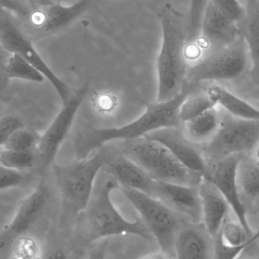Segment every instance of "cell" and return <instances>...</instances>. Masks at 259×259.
I'll list each match as a JSON object with an SVG mask.
<instances>
[{
  "mask_svg": "<svg viewBox=\"0 0 259 259\" xmlns=\"http://www.w3.org/2000/svg\"><path fill=\"white\" fill-rule=\"evenodd\" d=\"M32 4L28 0H1V9L10 12L15 17H20L27 12Z\"/></svg>",
  "mask_w": 259,
  "mask_h": 259,
  "instance_id": "d6a6232c",
  "label": "cell"
},
{
  "mask_svg": "<svg viewBox=\"0 0 259 259\" xmlns=\"http://www.w3.org/2000/svg\"><path fill=\"white\" fill-rule=\"evenodd\" d=\"M9 251V259H45L38 240L27 234L20 237Z\"/></svg>",
  "mask_w": 259,
  "mask_h": 259,
  "instance_id": "4316f807",
  "label": "cell"
},
{
  "mask_svg": "<svg viewBox=\"0 0 259 259\" xmlns=\"http://www.w3.org/2000/svg\"><path fill=\"white\" fill-rule=\"evenodd\" d=\"M255 241H251L240 246H231L222 240L220 234L214 238V259H237L248 246Z\"/></svg>",
  "mask_w": 259,
  "mask_h": 259,
  "instance_id": "f546056e",
  "label": "cell"
},
{
  "mask_svg": "<svg viewBox=\"0 0 259 259\" xmlns=\"http://www.w3.org/2000/svg\"><path fill=\"white\" fill-rule=\"evenodd\" d=\"M119 190L138 211L161 252L168 256L174 255L178 231L189 221L147 193L121 186Z\"/></svg>",
  "mask_w": 259,
  "mask_h": 259,
  "instance_id": "52a82bcc",
  "label": "cell"
},
{
  "mask_svg": "<svg viewBox=\"0 0 259 259\" xmlns=\"http://www.w3.org/2000/svg\"><path fill=\"white\" fill-rule=\"evenodd\" d=\"M2 86L9 79H21L33 83H43L46 77L34 67L17 54H11L1 48Z\"/></svg>",
  "mask_w": 259,
  "mask_h": 259,
  "instance_id": "603a6c76",
  "label": "cell"
},
{
  "mask_svg": "<svg viewBox=\"0 0 259 259\" xmlns=\"http://www.w3.org/2000/svg\"><path fill=\"white\" fill-rule=\"evenodd\" d=\"M30 171H21L2 166L0 167V190L3 191L8 189L19 187L30 180Z\"/></svg>",
  "mask_w": 259,
  "mask_h": 259,
  "instance_id": "f1b7e54d",
  "label": "cell"
},
{
  "mask_svg": "<svg viewBox=\"0 0 259 259\" xmlns=\"http://www.w3.org/2000/svg\"><path fill=\"white\" fill-rule=\"evenodd\" d=\"M28 1H29V2H30V3H32V4H33V5H36V4H35V3H33V0H28Z\"/></svg>",
  "mask_w": 259,
  "mask_h": 259,
  "instance_id": "ab89813d",
  "label": "cell"
},
{
  "mask_svg": "<svg viewBox=\"0 0 259 259\" xmlns=\"http://www.w3.org/2000/svg\"><path fill=\"white\" fill-rule=\"evenodd\" d=\"M109 145V156L103 171L114 178L121 187H129L152 195L155 181L128 158L118 145Z\"/></svg>",
  "mask_w": 259,
  "mask_h": 259,
  "instance_id": "2e32d148",
  "label": "cell"
},
{
  "mask_svg": "<svg viewBox=\"0 0 259 259\" xmlns=\"http://www.w3.org/2000/svg\"><path fill=\"white\" fill-rule=\"evenodd\" d=\"M216 106L210 96L199 88L190 93L182 103L179 114L181 121L183 123L197 118Z\"/></svg>",
  "mask_w": 259,
  "mask_h": 259,
  "instance_id": "cb8c5ba5",
  "label": "cell"
},
{
  "mask_svg": "<svg viewBox=\"0 0 259 259\" xmlns=\"http://www.w3.org/2000/svg\"><path fill=\"white\" fill-rule=\"evenodd\" d=\"M250 71L249 50L240 36L189 67L184 88L190 94L204 83H218L231 89L249 81Z\"/></svg>",
  "mask_w": 259,
  "mask_h": 259,
  "instance_id": "277c9868",
  "label": "cell"
},
{
  "mask_svg": "<svg viewBox=\"0 0 259 259\" xmlns=\"http://www.w3.org/2000/svg\"><path fill=\"white\" fill-rule=\"evenodd\" d=\"M202 199L203 222L212 238H215L225 221L230 217L231 209L225 196L211 181L204 178L199 187Z\"/></svg>",
  "mask_w": 259,
  "mask_h": 259,
  "instance_id": "ac0fdd59",
  "label": "cell"
},
{
  "mask_svg": "<svg viewBox=\"0 0 259 259\" xmlns=\"http://www.w3.org/2000/svg\"><path fill=\"white\" fill-rule=\"evenodd\" d=\"M50 198V187L45 181H41L33 191L21 201L12 220L1 230L2 252L9 250L20 237L26 235L47 208Z\"/></svg>",
  "mask_w": 259,
  "mask_h": 259,
  "instance_id": "7c38bea8",
  "label": "cell"
},
{
  "mask_svg": "<svg viewBox=\"0 0 259 259\" xmlns=\"http://www.w3.org/2000/svg\"><path fill=\"white\" fill-rule=\"evenodd\" d=\"M223 110L219 106L212 108L197 118L182 123L185 135L195 144L205 146L215 137L221 124Z\"/></svg>",
  "mask_w": 259,
  "mask_h": 259,
  "instance_id": "7402d4cb",
  "label": "cell"
},
{
  "mask_svg": "<svg viewBox=\"0 0 259 259\" xmlns=\"http://www.w3.org/2000/svg\"><path fill=\"white\" fill-rule=\"evenodd\" d=\"M223 110L218 132L202 146L208 166L236 155H252L259 144V121L237 118Z\"/></svg>",
  "mask_w": 259,
  "mask_h": 259,
  "instance_id": "ba28073f",
  "label": "cell"
},
{
  "mask_svg": "<svg viewBox=\"0 0 259 259\" xmlns=\"http://www.w3.org/2000/svg\"><path fill=\"white\" fill-rule=\"evenodd\" d=\"M0 164L2 166L21 171H30L38 164L36 149L27 151L1 149Z\"/></svg>",
  "mask_w": 259,
  "mask_h": 259,
  "instance_id": "d4e9b609",
  "label": "cell"
},
{
  "mask_svg": "<svg viewBox=\"0 0 259 259\" xmlns=\"http://www.w3.org/2000/svg\"><path fill=\"white\" fill-rule=\"evenodd\" d=\"M88 89L89 86L86 83L75 91L68 101L62 104L60 112L41 136L36 148L38 164L36 167L40 173H44L50 166L54 164L58 151L72 126L78 110L88 94Z\"/></svg>",
  "mask_w": 259,
  "mask_h": 259,
  "instance_id": "8fae6325",
  "label": "cell"
},
{
  "mask_svg": "<svg viewBox=\"0 0 259 259\" xmlns=\"http://www.w3.org/2000/svg\"><path fill=\"white\" fill-rule=\"evenodd\" d=\"M0 44L1 48L11 54H17L44 74L57 93L62 104L71 97V89L49 67L33 47V42L20 30L13 15L1 9L0 12Z\"/></svg>",
  "mask_w": 259,
  "mask_h": 259,
  "instance_id": "30bf717a",
  "label": "cell"
},
{
  "mask_svg": "<svg viewBox=\"0 0 259 259\" xmlns=\"http://www.w3.org/2000/svg\"><path fill=\"white\" fill-rule=\"evenodd\" d=\"M109 156V145L99 149L91 158L78 159L68 164H53L55 182L64 205L76 215L86 208L99 174Z\"/></svg>",
  "mask_w": 259,
  "mask_h": 259,
  "instance_id": "8992f818",
  "label": "cell"
},
{
  "mask_svg": "<svg viewBox=\"0 0 259 259\" xmlns=\"http://www.w3.org/2000/svg\"><path fill=\"white\" fill-rule=\"evenodd\" d=\"M250 259H259V255H258V256L255 257V258H250Z\"/></svg>",
  "mask_w": 259,
  "mask_h": 259,
  "instance_id": "60d3db41",
  "label": "cell"
},
{
  "mask_svg": "<svg viewBox=\"0 0 259 259\" xmlns=\"http://www.w3.org/2000/svg\"><path fill=\"white\" fill-rule=\"evenodd\" d=\"M237 186L240 199L248 213H259V160L245 155L237 167Z\"/></svg>",
  "mask_w": 259,
  "mask_h": 259,
  "instance_id": "d6986e66",
  "label": "cell"
},
{
  "mask_svg": "<svg viewBox=\"0 0 259 259\" xmlns=\"http://www.w3.org/2000/svg\"><path fill=\"white\" fill-rule=\"evenodd\" d=\"M45 259H69L68 255L62 249H55L46 254Z\"/></svg>",
  "mask_w": 259,
  "mask_h": 259,
  "instance_id": "d590c367",
  "label": "cell"
},
{
  "mask_svg": "<svg viewBox=\"0 0 259 259\" xmlns=\"http://www.w3.org/2000/svg\"><path fill=\"white\" fill-rule=\"evenodd\" d=\"M41 136L36 131L22 128L15 132L4 144L2 149L9 150L27 151L36 149Z\"/></svg>",
  "mask_w": 259,
  "mask_h": 259,
  "instance_id": "83f0119b",
  "label": "cell"
},
{
  "mask_svg": "<svg viewBox=\"0 0 259 259\" xmlns=\"http://www.w3.org/2000/svg\"><path fill=\"white\" fill-rule=\"evenodd\" d=\"M146 138L159 142L165 146L184 165L191 170L202 174L208 171V164L202 152V146H198L189 140L179 127H168L153 131Z\"/></svg>",
  "mask_w": 259,
  "mask_h": 259,
  "instance_id": "9a60e30c",
  "label": "cell"
},
{
  "mask_svg": "<svg viewBox=\"0 0 259 259\" xmlns=\"http://www.w3.org/2000/svg\"><path fill=\"white\" fill-rule=\"evenodd\" d=\"M245 155H236L208 165L204 178L212 182L231 205L237 220L246 228L248 233L253 234L248 222V212L240 199L237 186V167Z\"/></svg>",
  "mask_w": 259,
  "mask_h": 259,
  "instance_id": "4fadbf2b",
  "label": "cell"
},
{
  "mask_svg": "<svg viewBox=\"0 0 259 259\" xmlns=\"http://www.w3.org/2000/svg\"><path fill=\"white\" fill-rule=\"evenodd\" d=\"M199 88L205 91L217 106L231 115L237 118L259 121V109L227 87L218 83H204L198 87L197 89Z\"/></svg>",
  "mask_w": 259,
  "mask_h": 259,
  "instance_id": "44dd1931",
  "label": "cell"
},
{
  "mask_svg": "<svg viewBox=\"0 0 259 259\" xmlns=\"http://www.w3.org/2000/svg\"><path fill=\"white\" fill-rule=\"evenodd\" d=\"M208 0H190V9L186 19L188 45L197 42L200 35L201 24Z\"/></svg>",
  "mask_w": 259,
  "mask_h": 259,
  "instance_id": "484cf974",
  "label": "cell"
},
{
  "mask_svg": "<svg viewBox=\"0 0 259 259\" xmlns=\"http://www.w3.org/2000/svg\"><path fill=\"white\" fill-rule=\"evenodd\" d=\"M33 1L38 6H51L55 4L54 0H33Z\"/></svg>",
  "mask_w": 259,
  "mask_h": 259,
  "instance_id": "74e56055",
  "label": "cell"
},
{
  "mask_svg": "<svg viewBox=\"0 0 259 259\" xmlns=\"http://www.w3.org/2000/svg\"><path fill=\"white\" fill-rule=\"evenodd\" d=\"M246 14L239 23L240 36L244 38L251 60L249 82L259 87V0H246Z\"/></svg>",
  "mask_w": 259,
  "mask_h": 259,
  "instance_id": "ffe728a7",
  "label": "cell"
},
{
  "mask_svg": "<svg viewBox=\"0 0 259 259\" xmlns=\"http://www.w3.org/2000/svg\"><path fill=\"white\" fill-rule=\"evenodd\" d=\"M151 196L193 223L203 221L199 187L155 181Z\"/></svg>",
  "mask_w": 259,
  "mask_h": 259,
  "instance_id": "5bb4252c",
  "label": "cell"
},
{
  "mask_svg": "<svg viewBox=\"0 0 259 259\" xmlns=\"http://www.w3.org/2000/svg\"><path fill=\"white\" fill-rule=\"evenodd\" d=\"M121 152L144 170L154 181L179 185L199 187L202 174L184 165L159 142L146 137L120 141Z\"/></svg>",
  "mask_w": 259,
  "mask_h": 259,
  "instance_id": "5b68a950",
  "label": "cell"
},
{
  "mask_svg": "<svg viewBox=\"0 0 259 259\" xmlns=\"http://www.w3.org/2000/svg\"><path fill=\"white\" fill-rule=\"evenodd\" d=\"M176 259H214V239L203 222H187L178 231L174 243Z\"/></svg>",
  "mask_w": 259,
  "mask_h": 259,
  "instance_id": "e0dca14e",
  "label": "cell"
},
{
  "mask_svg": "<svg viewBox=\"0 0 259 259\" xmlns=\"http://www.w3.org/2000/svg\"><path fill=\"white\" fill-rule=\"evenodd\" d=\"M141 259H169L168 255L163 252H154V253L147 254Z\"/></svg>",
  "mask_w": 259,
  "mask_h": 259,
  "instance_id": "8d00e7d4",
  "label": "cell"
},
{
  "mask_svg": "<svg viewBox=\"0 0 259 259\" xmlns=\"http://www.w3.org/2000/svg\"><path fill=\"white\" fill-rule=\"evenodd\" d=\"M60 1H61V0H58V2H59H59H60Z\"/></svg>",
  "mask_w": 259,
  "mask_h": 259,
  "instance_id": "b9f144b4",
  "label": "cell"
},
{
  "mask_svg": "<svg viewBox=\"0 0 259 259\" xmlns=\"http://www.w3.org/2000/svg\"><path fill=\"white\" fill-rule=\"evenodd\" d=\"M24 127L21 118L12 115L3 117L0 121V145L4 144L15 132Z\"/></svg>",
  "mask_w": 259,
  "mask_h": 259,
  "instance_id": "1f68e13d",
  "label": "cell"
},
{
  "mask_svg": "<svg viewBox=\"0 0 259 259\" xmlns=\"http://www.w3.org/2000/svg\"><path fill=\"white\" fill-rule=\"evenodd\" d=\"M189 94L188 90L183 87L180 94L171 100L146 103V110L139 118L120 127L97 128L85 126L75 137L76 157L78 159L88 158L93 151L112 142L135 140L158 130L181 127V106Z\"/></svg>",
  "mask_w": 259,
  "mask_h": 259,
  "instance_id": "6da1fadb",
  "label": "cell"
},
{
  "mask_svg": "<svg viewBox=\"0 0 259 259\" xmlns=\"http://www.w3.org/2000/svg\"><path fill=\"white\" fill-rule=\"evenodd\" d=\"M252 155H253L257 159L259 160V144L258 146H257L256 149H255V150L254 151L253 154H252Z\"/></svg>",
  "mask_w": 259,
  "mask_h": 259,
  "instance_id": "f35d334b",
  "label": "cell"
},
{
  "mask_svg": "<svg viewBox=\"0 0 259 259\" xmlns=\"http://www.w3.org/2000/svg\"><path fill=\"white\" fill-rule=\"evenodd\" d=\"M93 0H79L71 6L55 3L51 6L31 5L14 21L24 36L32 42L58 33L68 27L91 7Z\"/></svg>",
  "mask_w": 259,
  "mask_h": 259,
  "instance_id": "9c48e42d",
  "label": "cell"
},
{
  "mask_svg": "<svg viewBox=\"0 0 259 259\" xmlns=\"http://www.w3.org/2000/svg\"><path fill=\"white\" fill-rule=\"evenodd\" d=\"M230 90L248 101L259 103V87L254 86L249 81Z\"/></svg>",
  "mask_w": 259,
  "mask_h": 259,
  "instance_id": "836d02e7",
  "label": "cell"
},
{
  "mask_svg": "<svg viewBox=\"0 0 259 259\" xmlns=\"http://www.w3.org/2000/svg\"><path fill=\"white\" fill-rule=\"evenodd\" d=\"M120 184L101 170L86 208L78 215L76 232L85 243H94L106 237L136 236L151 240L152 234L142 221L127 220L118 211L111 198Z\"/></svg>",
  "mask_w": 259,
  "mask_h": 259,
  "instance_id": "7a4b0ae2",
  "label": "cell"
},
{
  "mask_svg": "<svg viewBox=\"0 0 259 259\" xmlns=\"http://www.w3.org/2000/svg\"><path fill=\"white\" fill-rule=\"evenodd\" d=\"M228 18L239 23L244 18L246 8L238 0H209Z\"/></svg>",
  "mask_w": 259,
  "mask_h": 259,
  "instance_id": "4dcf8cb0",
  "label": "cell"
},
{
  "mask_svg": "<svg viewBox=\"0 0 259 259\" xmlns=\"http://www.w3.org/2000/svg\"><path fill=\"white\" fill-rule=\"evenodd\" d=\"M106 249L107 243L102 242L90 252L87 259H106Z\"/></svg>",
  "mask_w": 259,
  "mask_h": 259,
  "instance_id": "e575fe53",
  "label": "cell"
},
{
  "mask_svg": "<svg viewBox=\"0 0 259 259\" xmlns=\"http://www.w3.org/2000/svg\"><path fill=\"white\" fill-rule=\"evenodd\" d=\"M162 29V40L156 61L158 91L157 102L171 100L180 94L189 69L186 19L171 5L158 13Z\"/></svg>",
  "mask_w": 259,
  "mask_h": 259,
  "instance_id": "3957f363",
  "label": "cell"
}]
</instances>
